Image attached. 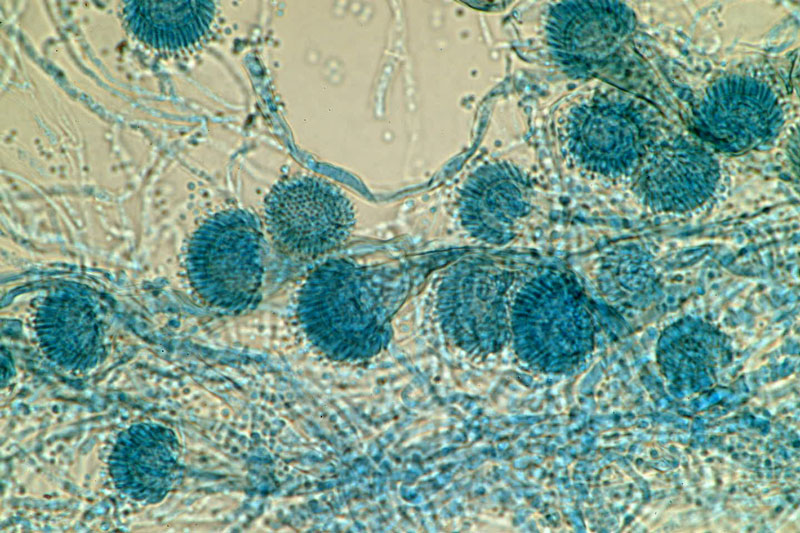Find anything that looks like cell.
Returning a JSON list of instances; mask_svg holds the SVG:
<instances>
[{"mask_svg": "<svg viewBox=\"0 0 800 533\" xmlns=\"http://www.w3.org/2000/svg\"><path fill=\"white\" fill-rule=\"evenodd\" d=\"M400 298L397 282L384 269L331 259L311 271L302 284L297 317L307 339L325 356L359 362L389 344Z\"/></svg>", "mask_w": 800, "mask_h": 533, "instance_id": "1", "label": "cell"}, {"mask_svg": "<svg viewBox=\"0 0 800 533\" xmlns=\"http://www.w3.org/2000/svg\"><path fill=\"white\" fill-rule=\"evenodd\" d=\"M510 332L518 358L532 369L558 374L585 356L592 342V321L578 282L568 273L546 269L514 294Z\"/></svg>", "mask_w": 800, "mask_h": 533, "instance_id": "2", "label": "cell"}, {"mask_svg": "<svg viewBox=\"0 0 800 533\" xmlns=\"http://www.w3.org/2000/svg\"><path fill=\"white\" fill-rule=\"evenodd\" d=\"M264 238L254 214L228 209L205 219L187 246L186 271L197 295L212 307L241 312L261 298Z\"/></svg>", "mask_w": 800, "mask_h": 533, "instance_id": "3", "label": "cell"}, {"mask_svg": "<svg viewBox=\"0 0 800 533\" xmlns=\"http://www.w3.org/2000/svg\"><path fill=\"white\" fill-rule=\"evenodd\" d=\"M514 280L510 270L481 259L451 266L436 294L437 318L445 337L470 356L500 352L511 340Z\"/></svg>", "mask_w": 800, "mask_h": 533, "instance_id": "4", "label": "cell"}, {"mask_svg": "<svg viewBox=\"0 0 800 533\" xmlns=\"http://www.w3.org/2000/svg\"><path fill=\"white\" fill-rule=\"evenodd\" d=\"M266 230L278 249L298 258L331 252L350 237L354 207L332 183L292 176L276 183L264 203Z\"/></svg>", "mask_w": 800, "mask_h": 533, "instance_id": "5", "label": "cell"}, {"mask_svg": "<svg viewBox=\"0 0 800 533\" xmlns=\"http://www.w3.org/2000/svg\"><path fill=\"white\" fill-rule=\"evenodd\" d=\"M531 185L525 173L506 161L479 166L458 195V216L470 237L490 245L512 241L531 212Z\"/></svg>", "mask_w": 800, "mask_h": 533, "instance_id": "6", "label": "cell"}, {"mask_svg": "<svg viewBox=\"0 0 800 533\" xmlns=\"http://www.w3.org/2000/svg\"><path fill=\"white\" fill-rule=\"evenodd\" d=\"M34 328L45 356L66 370H91L104 358L100 309L80 285L65 284L51 291L37 309Z\"/></svg>", "mask_w": 800, "mask_h": 533, "instance_id": "7", "label": "cell"}, {"mask_svg": "<svg viewBox=\"0 0 800 533\" xmlns=\"http://www.w3.org/2000/svg\"><path fill=\"white\" fill-rule=\"evenodd\" d=\"M180 451L172 429L159 423L139 422L116 438L108 460L109 474L122 494L156 504L181 478Z\"/></svg>", "mask_w": 800, "mask_h": 533, "instance_id": "8", "label": "cell"}, {"mask_svg": "<svg viewBox=\"0 0 800 533\" xmlns=\"http://www.w3.org/2000/svg\"><path fill=\"white\" fill-rule=\"evenodd\" d=\"M215 4L208 0H136L124 7L128 29L145 44L178 50L197 42L208 31Z\"/></svg>", "mask_w": 800, "mask_h": 533, "instance_id": "9", "label": "cell"}]
</instances>
